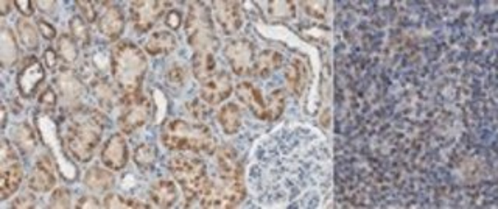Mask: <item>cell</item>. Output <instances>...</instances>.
I'll use <instances>...</instances> for the list:
<instances>
[{"label":"cell","mask_w":498,"mask_h":209,"mask_svg":"<svg viewBox=\"0 0 498 209\" xmlns=\"http://www.w3.org/2000/svg\"><path fill=\"white\" fill-rule=\"evenodd\" d=\"M106 125L108 119L100 109L81 104V107L65 111L61 130L64 147L77 161H90L95 150L100 146Z\"/></svg>","instance_id":"6da1fadb"},{"label":"cell","mask_w":498,"mask_h":209,"mask_svg":"<svg viewBox=\"0 0 498 209\" xmlns=\"http://www.w3.org/2000/svg\"><path fill=\"white\" fill-rule=\"evenodd\" d=\"M148 70L147 55L133 41H120L111 52V74L122 95V104L142 94V83Z\"/></svg>","instance_id":"7a4b0ae2"},{"label":"cell","mask_w":498,"mask_h":209,"mask_svg":"<svg viewBox=\"0 0 498 209\" xmlns=\"http://www.w3.org/2000/svg\"><path fill=\"white\" fill-rule=\"evenodd\" d=\"M161 141L163 146L175 152H188L195 155H212L217 152V142L212 130L201 122H187L172 119L162 127Z\"/></svg>","instance_id":"3957f363"},{"label":"cell","mask_w":498,"mask_h":209,"mask_svg":"<svg viewBox=\"0 0 498 209\" xmlns=\"http://www.w3.org/2000/svg\"><path fill=\"white\" fill-rule=\"evenodd\" d=\"M246 197V187L243 173H221L217 172V178H209L204 189L198 195L201 208H235Z\"/></svg>","instance_id":"277c9868"},{"label":"cell","mask_w":498,"mask_h":209,"mask_svg":"<svg viewBox=\"0 0 498 209\" xmlns=\"http://www.w3.org/2000/svg\"><path fill=\"white\" fill-rule=\"evenodd\" d=\"M167 167L170 173L173 175L176 183L182 187L186 203L187 206H190L198 199V195L201 194L202 189H204L209 180L206 164L198 156L178 153L173 155L172 158L168 160Z\"/></svg>","instance_id":"5b68a950"},{"label":"cell","mask_w":498,"mask_h":209,"mask_svg":"<svg viewBox=\"0 0 498 209\" xmlns=\"http://www.w3.org/2000/svg\"><path fill=\"white\" fill-rule=\"evenodd\" d=\"M184 29L187 42L193 52H212V54L217 52L218 39L215 36L211 11L204 3H190Z\"/></svg>","instance_id":"8992f818"},{"label":"cell","mask_w":498,"mask_h":209,"mask_svg":"<svg viewBox=\"0 0 498 209\" xmlns=\"http://www.w3.org/2000/svg\"><path fill=\"white\" fill-rule=\"evenodd\" d=\"M2 166H0V200H8L17 192L24 180V167L15 147L8 139L2 141Z\"/></svg>","instance_id":"52a82bcc"},{"label":"cell","mask_w":498,"mask_h":209,"mask_svg":"<svg viewBox=\"0 0 498 209\" xmlns=\"http://www.w3.org/2000/svg\"><path fill=\"white\" fill-rule=\"evenodd\" d=\"M55 88L65 103V111L81 107V99L86 94V84L83 78L69 66H61L55 77Z\"/></svg>","instance_id":"ba28073f"},{"label":"cell","mask_w":498,"mask_h":209,"mask_svg":"<svg viewBox=\"0 0 498 209\" xmlns=\"http://www.w3.org/2000/svg\"><path fill=\"white\" fill-rule=\"evenodd\" d=\"M168 2H159V0H139V2H131L129 15L133 21V27L139 33H147L154 25L161 21L168 8Z\"/></svg>","instance_id":"9c48e42d"},{"label":"cell","mask_w":498,"mask_h":209,"mask_svg":"<svg viewBox=\"0 0 498 209\" xmlns=\"http://www.w3.org/2000/svg\"><path fill=\"white\" fill-rule=\"evenodd\" d=\"M152 109L153 103L150 100V97L140 94L137 99L133 102L124 103L123 111L119 117V128L122 133L131 134L140 130L152 117Z\"/></svg>","instance_id":"30bf717a"},{"label":"cell","mask_w":498,"mask_h":209,"mask_svg":"<svg viewBox=\"0 0 498 209\" xmlns=\"http://www.w3.org/2000/svg\"><path fill=\"white\" fill-rule=\"evenodd\" d=\"M45 80V70L41 61L35 55H30L24 60L22 68L17 74V91L24 99L35 95Z\"/></svg>","instance_id":"8fae6325"},{"label":"cell","mask_w":498,"mask_h":209,"mask_svg":"<svg viewBox=\"0 0 498 209\" xmlns=\"http://www.w3.org/2000/svg\"><path fill=\"white\" fill-rule=\"evenodd\" d=\"M225 56L237 75L251 74L255 61L254 47L248 39H232L225 47Z\"/></svg>","instance_id":"7c38bea8"},{"label":"cell","mask_w":498,"mask_h":209,"mask_svg":"<svg viewBox=\"0 0 498 209\" xmlns=\"http://www.w3.org/2000/svg\"><path fill=\"white\" fill-rule=\"evenodd\" d=\"M100 15H98V31L108 39L117 41L124 30V15L122 8L113 2H100Z\"/></svg>","instance_id":"4fadbf2b"},{"label":"cell","mask_w":498,"mask_h":209,"mask_svg":"<svg viewBox=\"0 0 498 209\" xmlns=\"http://www.w3.org/2000/svg\"><path fill=\"white\" fill-rule=\"evenodd\" d=\"M56 175H55V164L51 156L41 155L35 162V167L31 169L29 176V187L33 192L45 194L50 192L55 187Z\"/></svg>","instance_id":"5bb4252c"},{"label":"cell","mask_w":498,"mask_h":209,"mask_svg":"<svg viewBox=\"0 0 498 209\" xmlns=\"http://www.w3.org/2000/svg\"><path fill=\"white\" fill-rule=\"evenodd\" d=\"M128 158V146L124 136L120 133L109 136L100 153L103 166L108 167L109 171H122V169L127 167Z\"/></svg>","instance_id":"9a60e30c"},{"label":"cell","mask_w":498,"mask_h":209,"mask_svg":"<svg viewBox=\"0 0 498 209\" xmlns=\"http://www.w3.org/2000/svg\"><path fill=\"white\" fill-rule=\"evenodd\" d=\"M232 94V78L227 72H215L201 83V99L209 104H220Z\"/></svg>","instance_id":"2e32d148"},{"label":"cell","mask_w":498,"mask_h":209,"mask_svg":"<svg viewBox=\"0 0 498 209\" xmlns=\"http://www.w3.org/2000/svg\"><path fill=\"white\" fill-rule=\"evenodd\" d=\"M214 16L217 19L218 25L226 35L237 33L241 27V15L240 5L237 2H214L212 3Z\"/></svg>","instance_id":"e0dca14e"},{"label":"cell","mask_w":498,"mask_h":209,"mask_svg":"<svg viewBox=\"0 0 498 209\" xmlns=\"http://www.w3.org/2000/svg\"><path fill=\"white\" fill-rule=\"evenodd\" d=\"M237 97L241 103L251 109V113L260 121H266V100L260 91L249 82H241L237 86Z\"/></svg>","instance_id":"ac0fdd59"},{"label":"cell","mask_w":498,"mask_h":209,"mask_svg":"<svg viewBox=\"0 0 498 209\" xmlns=\"http://www.w3.org/2000/svg\"><path fill=\"white\" fill-rule=\"evenodd\" d=\"M178 47V38L173 31L159 30L150 35L145 42V50L152 56H167Z\"/></svg>","instance_id":"d6986e66"},{"label":"cell","mask_w":498,"mask_h":209,"mask_svg":"<svg viewBox=\"0 0 498 209\" xmlns=\"http://www.w3.org/2000/svg\"><path fill=\"white\" fill-rule=\"evenodd\" d=\"M95 99L104 109H114L117 104H122V95L115 88L114 82L111 83L106 77H98L90 83Z\"/></svg>","instance_id":"ffe728a7"},{"label":"cell","mask_w":498,"mask_h":209,"mask_svg":"<svg viewBox=\"0 0 498 209\" xmlns=\"http://www.w3.org/2000/svg\"><path fill=\"white\" fill-rule=\"evenodd\" d=\"M150 199L157 208H172L178 200V187L172 180H156L148 191Z\"/></svg>","instance_id":"44dd1931"},{"label":"cell","mask_w":498,"mask_h":209,"mask_svg":"<svg viewBox=\"0 0 498 209\" xmlns=\"http://www.w3.org/2000/svg\"><path fill=\"white\" fill-rule=\"evenodd\" d=\"M84 185L93 192H108L113 189L115 185V176L113 175V171L109 169H103L98 166H93L88 169V172L84 173Z\"/></svg>","instance_id":"7402d4cb"},{"label":"cell","mask_w":498,"mask_h":209,"mask_svg":"<svg viewBox=\"0 0 498 209\" xmlns=\"http://www.w3.org/2000/svg\"><path fill=\"white\" fill-rule=\"evenodd\" d=\"M282 63H284V56L279 52L264 50L255 58L251 74L257 78H268L274 70H278L282 66Z\"/></svg>","instance_id":"603a6c76"},{"label":"cell","mask_w":498,"mask_h":209,"mask_svg":"<svg viewBox=\"0 0 498 209\" xmlns=\"http://www.w3.org/2000/svg\"><path fill=\"white\" fill-rule=\"evenodd\" d=\"M19 60V47L16 42V38L13 35L10 29H2V35H0V63L2 68L10 69L15 66Z\"/></svg>","instance_id":"cb8c5ba5"},{"label":"cell","mask_w":498,"mask_h":209,"mask_svg":"<svg viewBox=\"0 0 498 209\" xmlns=\"http://www.w3.org/2000/svg\"><path fill=\"white\" fill-rule=\"evenodd\" d=\"M285 78L288 89L294 95H300L307 86V66L300 60H293L285 70Z\"/></svg>","instance_id":"d4e9b609"},{"label":"cell","mask_w":498,"mask_h":209,"mask_svg":"<svg viewBox=\"0 0 498 209\" xmlns=\"http://www.w3.org/2000/svg\"><path fill=\"white\" fill-rule=\"evenodd\" d=\"M192 72L200 83L215 74V55L212 52H193Z\"/></svg>","instance_id":"484cf974"},{"label":"cell","mask_w":498,"mask_h":209,"mask_svg":"<svg viewBox=\"0 0 498 209\" xmlns=\"http://www.w3.org/2000/svg\"><path fill=\"white\" fill-rule=\"evenodd\" d=\"M13 142L16 144V147L21 150L24 155H31L36 150L38 146V139L35 134V130H33L29 123H19V125L15 127L11 133Z\"/></svg>","instance_id":"4316f807"},{"label":"cell","mask_w":498,"mask_h":209,"mask_svg":"<svg viewBox=\"0 0 498 209\" xmlns=\"http://www.w3.org/2000/svg\"><path fill=\"white\" fill-rule=\"evenodd\" d=\"M218 123L226 134H235L241 127V111L235 103H226L218 111Z\"/></svg>","instance_id":"83f0119b"},{"label":"cell","mask_w":498,"mask_h":209,"mask_svg":"<svg viewBox=\"0 0 498 209\" xmlns=\"http://www.w3.org/2000/svg\"><path fill=\"white\" fill-rule=\"evenodd\" d=\"M16 30L19 39H21V42L24 44L25 49L30 52H35L39 49V36H38L39 30H36L35 25H33L27 17L17 19Z\"/></svg>","instance_id":"f1b7e54d"},{"label":"cell","mask_w":498,"mask_h":209,"mask_svg":"<svg viewBox=\"0 0 498 209\" xmlns=\"http://www.w3.org/2000/svg\"><path fill=\"white\" fill-rule=\"evenodd\" d=\"M133 158L136 166L142 169V171H152L157 160V150L153 144L150 142L139 144V146L134 148Z\"/></svg>","instance_id":"f546056e"},{"label":"cell","mask_w":498,"mask_h":209,"mask_svg":"<svg viewBox=\"0 0 498 209\" xmlns=\"http://www.w3.org/2000/svg\"><path fill=\"white\" fill-rule=\"evenodd\" d=\"M56 52L65 66H72L78 60V42L70 35H61L58 38Z\"/></svg>","instance_id":"4dcf8cb0"},{"label":"cell","mask_w":498,"mask_h":209,"mask_svg":"<svg viewBox=\"0 0 498 209\" xmlns=\"http://www.w3.org/2000/svg\"><path fill=\"white\" fill-rule=\"evenodd\" d=\"M69 29H70V36L75 39L78 45L88 49L90 45V30L89 24L84 21L81 16H74L69 21Z\"/></svg>","instance_id":"1f68e13d"},{"label":"cell","mask_w":498,"mask_h":209,"mask_svg":"<svg viewBox=\"0 0 498 209\" xmlns=\"http://www.w3.org/2000/svg\"><path fill=\"white\" fill-rule=\"evenodd\" d=\"M287 95L284 89L273 91L270 97L266 99V121L274 122L278 121L285 109Z\"/></svg>","instance_id":"d6a6232c"},{"label":"cell","mask_w":498,"mask_h":209,"mask_svg":"<svg viewBox=\"0 0 498 209\" xmlns=\"http://www.w3.org/2000/svg\"><path fill=\"white\" fill-rule=\"evenodd\" d=\"M104 208H114V209H137V208H150V205L143 203L140 200L123 197L120 194H109L106 199L103 200Z\"/></svg>","instance_id":"836d02e7"},{"label":"cell","mask_w":498,"mask_h":209,"mask_svg":"<svg viewBox=\"0 0 498 209\" xmlns=\"http://www.w3.org/2000/svg\"><path fill=\"white\" fill-rule=\"evenodd\" d=\"M166 80H167V84L170 88H173V89L184 88L187 80H188V72H187L184 64H179V63L172 64L166 74Z\"/></svg>","instance_id":"e575fe53"},{"label":"cell","mask_w":498,"mask_h":209,"mask_svg":"<svg viewBox=\"0 0 498 209\" xmlns=\"http://www.w3.org/2000/svg\"><path fill=\"white\" fill-rule=\"evenodd\" d=\"M39 109L42 111L44 114H54L58 107V94L54 86H47L41 94H39L38 99Z\"/></svg>","instance_id":"d590c367"},{"label":"cell","mask_w":498,"mask_h":209,"mask_svg":"<svg viewBox=\"0 0 498 209\" xmlns=\"http://www.w3.org/2000/svg\"><path fill=\"white\" fill-rule=\"evenodd\" d=\"M186 109H187V113L192 116V119H195V122L206 121L207 117L211 116V113H212L211 104L206 103L204 100L200 102L198 99L186 103Z\"/></svg>","instance_id":"8d00e7d4"},{"label":"cell","mask_w":498,"mask_h":209,"mask_svg":"<svg viewBox=\"0 0 498 209\" xmlns=\"http://www.w3.org/2000/svg\"><path fill=\"white\" fill-rule=\"evenodd\" d=\"M268 13L276 19H291L294 16L293 2H271L268 5Z\"/></svg>","instance_id":"74e56055"},{"label":"cell","mask_w":498,"mask_h":209,"mask_svg":"<svg viewBox=\"0 0 498 209\" xmlns=\"http://www.w3.org/2000/svg\"><path fill=\"white\" fill-rule=\"evenodd\" d=\"M50 208H70L72 206V197L69 189L58 187L50 195L49 201Z\"/></svg>","instance_id":"f35d334b"},{"label":"cell","mask_w":498,"mask_h":209,"mask_svg":"<svg viewBox=\"0 0 498 209\" xmlns=\"http://www.w3.org/2000/svg\"><path fill=\"white\" fill-rule=\"evenodd\" d=\"M95 2H88V0H78L75 3L77 8L80 10V16L86 21L88 24H94L98 17V13L95 10Z\"/></svg>","instance_id":"ab89813d"},{"label":"cell","mask_w":498,"mask_h":209,"mask_svg":"<svg viewBox=\"0 0 498 209\" xmlns=\"http://www.w3.org/2000/svg\"><path fill=\"white\" fill-rule=\"evenodd\" d=\"M303 5H304V10L307 11V15H310L312 17H316V19H324L326 8H327L326 2H304Z\"/></svg>","instance_id":"60d3db41"},{"label":"cell","mask_w":498,"mask_h":209,"mask_svg":"<svg viewBox=\"0 0 498 209\" xmlns=\"http://www.w3.org/2000/svg\"><path fill=\"white\" fill-rule=\"evenodd\" d=\"M36 25H38L39 33L47 39V41H54V39L56 38V29L50 22L44 21V19H38Z\"/></svg>","instance_id":"b9f144b4"},{"label":"cell","mask_w":498,"mask_h":209,"mask_svg":"<svg viewBox=\"0 0 498 209\" xmlns=\"http://www.w3.org/2000/svg\"><path fill=\"white\" fill-rule=\"evenodd\" d=\"M36 197L31 192L21 194L19 197L13 201V208H35Z\"/></svg>","instance_id":"7bdbcfd3"},{"label":"cell","mask_w":498,"mask_h":209,"mask_svg":"<svg viewBox=\"0 0 498 209\" xmlns=\"http://www.w3.org/2000/svg\"><path fill=\"white\" fill-rule=\"evenodd\" d=\"M182 24V15L178 10H172L166 15V25L170 30H178Z\"/></svg>","instance_id":"ee69618b"},{"label":"cell","mask_w":498,"mask_h":209,"mask_svg":"<svg viewBox=\"0 0 498 209\" xmlns=\"http://www.w3.org/2000/svg\"><path fill=\"white\" fill-rule=\"evenodd\" d=\"M15 6L24 17L33 16V13H35V10H36L35 2H31V0H16Z\"/></svg>","instance_id":"f6af8a7d"},{"label":"cell","mask_w":498,"mask_h":209,"mask_svg":"<svg viewBox=\"0 0 498 209\" xmlns=\"http://www.w3.org/2000/svg\"><path fill=\"white\" fill-rule=\"evenodd\" d=\"M44 61H45V66H47L49 69H56L58 64H60V56H58V52L54 50L51 47L45 49L44 52Z\"/></svg>","instance_id":"bcb514c9"},{"label":"cell","mask_w":498,"mask_h":209,"mask_svg":"<svg viewBox=\"0 0 498 209\" xmlns=\"http://www.w3.org/2000/svg\"><path fill=\"white\" fill-rule=\"evenodd\" d=\"M100 201H98L95 197H93V195H84V197H81L80 200H78V203L75 205V208L78 209H84V208H100Z\"/></svg>","instance_id":"7dc6e473"},{"label":"cell","mask_w":498,"mask_h":209,"mask_svg":"<svg viewBox=\"0 0 498 209\" xmlns=\"http://www.w3.org/2000/svg\"><path fill=\"white\" fill-rule=\"evenodd\" d=\"M35 5L36 8L45 13V15H50V13H54L56 8V2H35Z\"/></svg>","instance_id":"c3c4849f"},{"label":"cell","mask_w":498,"mask_h":209,"mask_svg":"<svg viewBox=\"0 0 498 209\" xmlns=\"http://www.w3.org/2000/svg\"><path fill=\"white\" fill-rule=\"evenodd\" d=\"M13 5H15V2H10V0H3V2H0V15L2 16L8 15L10 10L13 8Z\"/></svg>","instance_id":"681fc988"},{"label":"cell","mask_w":498,"mask_h":209,"mask_svg":"<svg viewBox=\"0 0 498 209\" xmlns=\"http://www.w3.org/2000/svg\"><path fill=\"white\" fill-rule=\"evenodd\" d=\"M6 125V108L5 104H2V128H5Z\"/></svg>","instance_id":"f907efd6"}]
</instances>
